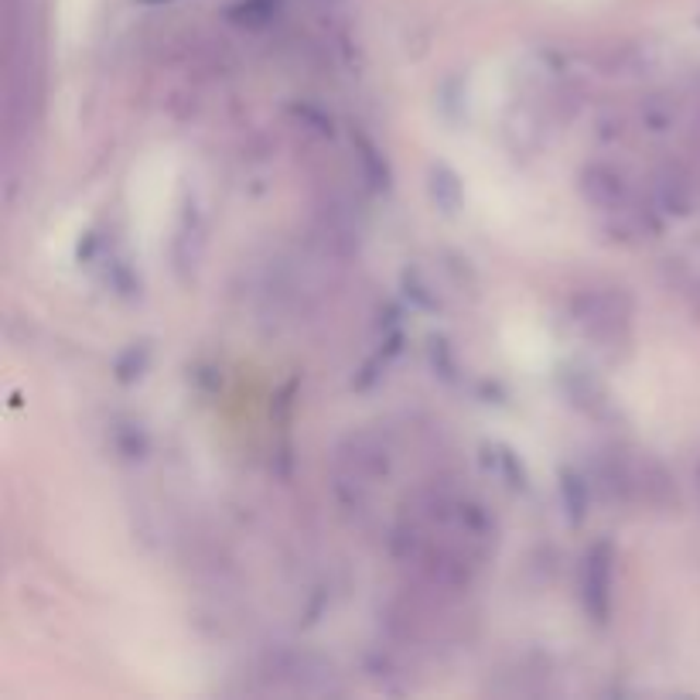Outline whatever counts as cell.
<instances>
[{
	"label": "cell",
	"instance_id": "obj_3",
	"mask_svg": "<svg viewBox=\"0 0 700 700\" xmlns=\"http://www.w3.org/2000/svg\"><path fill=\"white\" fill-rule=\"evenodd\" d=\"M578 584H581V605L587 611V619L605 626L611 615V587H615V550L608 540L587 547V553L581 557Z\"/></svg>",
	"mask_w": 700,
	"mask_h": 700
},
{
	"label": "cell",
	"instance_id": "obj_10",
	"mask_svg": "<svg viewBox=\"0 0 700 700\" xmlns=\"http://www.w3.org/2000/svg\"><path fill=\"white\" fill-rule=\"evenodd\" d=\"M697 492H700V465H697Z\"/></svg>",
	"mask_w": 700,
	"mask_h": 700
},
{
	"label": "cell",
	"instance_id": "obj_8",
	"mask_svg": "<svg viewBox=\"0 0 700 700\" xmlns=\"http://www.w3.org/2000/svg\"><path fill=\"white\" fill-rule=\"evenodd\" d=\"M270 14H273V0H243L240 8L230 11V18L240 24H264Z\"/></svg>",
	"mask_w": 700,
	"mask_h": 700
},
{
	"label": "cell",
	"instance_id": "obj_9",
	"mask_svg": "<svg viewBox=\"0 0 700 700\" xmlns=\"http://www.w3.org/2000/svg\"><path fill=\"white\" fill-rule=\"evenodd\" d=\"M137 4H148V8H154V4H172V0H137Z\"/></svg>",
	"mask_w": 700,
	"mask_h": 700
},
{
	"label": "cell",
	"instance_id": "obj_2",
	"mask_svg": "<svg viewBox=\"0 0 700 700\" xmlns=\"http://www.w3.org/2000/svg\"><path fill=\"white\" fill-rule=\"evenodd\" d=\"M389 462H394V455H389V447L380 434H373V431L349 434L339 447V468H342L339 482L352 486L362 495V489L386 479Z\"/></svg>",
	"mask_w": 700,
	"mask_h": 700
},
{
	"label": "cell",
	"instance_id": "obj_4",
	"mask_svg": "<svg viewBox=\"0 0 700 700\" xmlns=\"http://www.w3.org/2000/svg\"><path fill=\"white\" fill-rule=\"evenodd\" d=\"M581 191H584V199L592 202L595 209H602V212H622V206L629 199V185H626V178L615 172L611 164L584 167Z\"/></svg>",
	"mask_w": 700,
	"mask_h": 700
},
{
	"label": "cell",
	"instance_id": "obj_1",
	"mask_svg": "<svg viewBox=\"0 0 700 700\" xmlns=\"http://www.w3.org/2000/svg\"><path fill=\"white\" fill-rule=\"evenodd\" d=\"M571 322L598 349H626L632 342V298L611 288L584 291L571 301Z\"/></svg>",
	"mask_w": 700,
	"mask_h": 700
},
{
	"label": "cell",
	"instance_id": "obj_7",
	"mask_svg": "<svg viewBox=\"0 0 700 700\" xmlns=\"http://www.w3.org/2000/svg\"><path fill=\"white\" fill-rule=\"evenodd\" d=\"M560 489H564V506H568V516H571V523H581L584 520V510H587V489H584V482L578 479V475H571V471H564L560 475Z\"/></svg>",
	"mask_w": 700,
	"mask_h": 700
},
{
	"label": "cell",
	"instance_id": "obj_5",
	"mask_svg": "<svg viewBox=\"0 0 700 700\" xmlns=\"http://www.w3.org/2000/svg\"><path fill=\"white\" fill-rule=\"evenodd\" d=\"M431 199L444 209V212H455L462 206V182L452 167L434 164L431 167Z\"/></svg>",
	"mask_w": 700,
	"mask_h": 700
},
{
	"label": "cell",
	"instance_id": "obj_6",
	"mask_svg": "<svg viewBox=\"0 0 700 700\" xmlns=\"http://www.w3.org/2000/svg\"><path fill=\"white\" fill-rule=\"evenodd\" d=\"M352 140H355V154H359L362 167H366V178L376 188H386L389 185V167H386V158L380 154V148L373 144L370 137H362V133H352Z\"/></svg>",
	"mask_w": 700,
	"mask_h": 700
}]
</instances>
